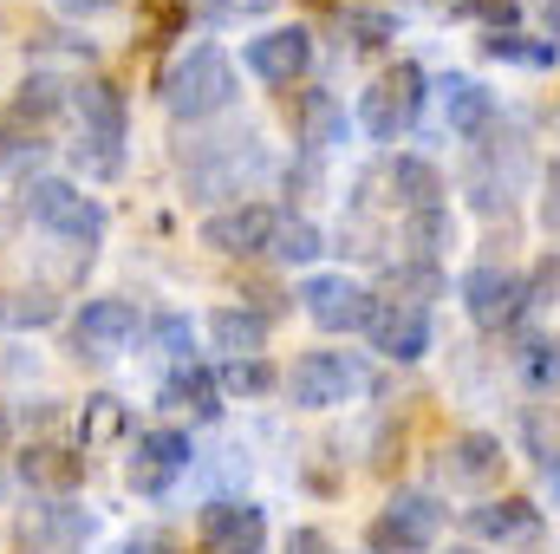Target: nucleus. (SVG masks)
<instances>
[{
    "label": "nucleus",
    "mask_w": 560,
    "mask_h": 554,
    "mask_svg": "<svg viewBox=\"0 0 560 554\" xmlns=\"http://www.w3.org/2000/svg\"><path fill=\"white\" fill-rule=\"evenodd\" d=\"M163 105H170V118H183V125H202V118L229 112V105H235V66H229V53H222V46H189V53L163 72Z\"/></svg>",
    "instance_id": "nucleus-1"
},
{
    "label": "nucleus",
    "mask_w": 560,
    "mask_h": 554,
    "mask_svg": "<svg viewBox=\"0 0 560 554\" xmlns=\"http://www.w3.org/2000/svg\"><path fill=\"white\" fill-rule=\"evenodd\" d=\"M26 216L46 229V235H66V242H79L85 255L98 249V235H105V209H98V196H85L79 183H66V176H39V183H26Z\"/></svg>",
    "instance_id": "nucleus-2"
},
{
    "label": "nucleus",
    "mask_w": 560,
    "mask_h": 554,
    "mask_svg": "<svg viewBox=\"0 0 560 554\" xmlns=\"http://www.w3.org/2000/svg\"><path fill=\"white\" fill-rule=\"evenodd\" d=\"M365 385H372V372H365L359 353H300L293 372L280 379V392H287L300 412H332V405L359 399Z\"/></svg>",
    "instance_id": "nucleus-3"
},
{
    "label": "nucleus",
    "mask_w": 560,
    "mask_h": 554,
    "mask_svg": "<svg viewBox=\"0 0 560 554\" xmlns=\"http://www.w3.org/2000/svg\"><path fill=\"white\" fill-rule=\"evenodd\" d=\"M72 112H79V163L112 176L125 163L118 157V143H125V92L112 79H85V85H72Z\"/></svg>",
    "instance_id": "nucleus-4"
},
{
    "label": "nucleus",
    "mask_w": 560,
    "mask_h": 554,
    "mask_svg": "<svg viewBox=\"0 0 560 554\" xmlns=\"http://www.w3.org/2000/svg\"><path fill=\"white\" fill-rule=\"evenodd\" d=\"M418 112H423V66H411V59H398L392 72H378L359 92V125H365V138H378V143L405 138L418 125Z\"/></svg>",
    "instance_id": "nucleus-5"
},
{
    "label": "nucleus",
    "mask_w": 560,
    "mask_h": 554,
    "mask_svg": "<svg viewBox=\"0 0 560 554\" xmlns=\"http://www.w3.org/2000/svg\"><path fill=\"white\" fill-rule=\"evenodd\" d=\"M443 522H450V509H443L436 489H398V496L385 503V516L372 522V554H423V549H436Z\"/></svg>",
    "instance_id": "nucleus-6"
},
{
    "label": "nucleus",
    "mask_w": 560,
    "mask_h": 554,
    "mask_svg": "<svg viewBox=\"0 0 560 554\" xmlns=\"http://www.w3.org/2000/svg\"><path fill=\"white\" fill-rule=\"evenodd\" d=\"M300 307L319 333H365L378 313V293L352 275H306L300 280Z\"/></svg>",
    "instance_id": "nucleus-7"
},
{
    "label": "nucleus",
    "mask_w": 560,
    "mask_h": 554,
    "mask_svg": "<svg viewBox=\"0 0 560 554\" xmlns=\"http://www.w3.org/2000/svg\"><path fill=\"white\" fill-rule=\"evenodd\" d=\"M463 313L482 333H502V326H515L528 313V280L515 268H502V262H482V268L463 275Z\"/></svg>",
    "instance_id": "nucleus-8"
},
{
    "label": "nucleus",
    "mask_w": 560,
    "mask_h": 554,
    "mask_svg": "<svg viewBox=\"0 0 560 554\" xmlns=\"http://www.w3.org/2000/svg\"><path fill=\"white\" fill-rule=\"evenodd\" d=\"M131 339H138V307L118 300V293L85 300V307L72 313V353H79V359H118Z\"/></svg>",
    "instance_id": "nucleus-9"
},
{
    "label": "nucleus",
    "mask_w": 560,
    "mask_h": 554,
    "mask_svg": "<svg viewBox=\"0 0 560 554\" xmlns=\"http://www.w3.org/2000/svg\"><path fill=\"white\" fill-rule=\"evenodd\" d=\"M85 542H92V516L79 503H39L13 529L20 554H85Z\"/></svg>",
    "instance_id": "nucleus-10"
},
{
    "label": "nucleus",
    "mask_w": 560,
    "mask_h": 554,
    "mask_svg": "<svg viewBox=\"0 0 560 554\" xmlns=\"http://www.w3.org/2000/svg\"><path fill=\"white\" fill-rule=\"evenodd\" d=\"M275 222H280V216L268 209V203H235V209H215V216L202 222V249H215V255H229V262L268 255Z\"/></svg>",
    "instance_id": "nucleus-11"
},
{
    "label": "nucleus",
    "mask_w": 560,
    "mask_h": 554,
    "mask_svg": "<svg viewBox=\"0 0 560 554\" xmlns=\"http://www.w3.org/2000/svg\"><path fill=\"white\" fill-rule=\"evenodd\" d=\"M242 66L261 79V85H293L306 66H313V33L306 26H268L242 46Z\"/></svg>",
    "instance_id": "nucleus-12"
},
{
    "label": "nucleus",
    "mask_w": 560,
    "mask_h": 554,
    "mask_svg": "<svg viewBox=\"0 0 560 554\" xmlns=\"http://www.w3.org/2000/svg\"><path fill=\"white\" fill-rule=\"evenodd\" d=\"M372 346L392 359V366H418L430 353V307H411V300H378L372 313Z\"/></svg>",
    "instance_id": "nucleus-13"
},
{
    "label": "nucleus",
    "mask_w": 560,
    "mask_h": 554,
    "mask_svg": "<svg viewBox=\"0 0 560 554\" xmlns=\"http://www.w3.org/2000/svg\"><path fill=\"white\" fill-rule=\"evenodd\" d=\"M189 457H196V450H189V430H170V424H163V430H143L138 457H131V489H138V496H163V489L189 470Z\"/></svg>",
    "instance_id": "nucleus-14"
},
{
    "label": "nucleus",
    "mask_w": 560,
    "mask_h": 554,
    "mask_svg": "<svg viewBox=\"0 0 560 554\" xmlns=\"http://www.w3.org/2000/svg\"><path fill=\"white\" fill-rule=\"evenodd\" d=\"M196 535H202L209 554H261V542H268V516H261L255 503H209L202 522H196Z\"/></svg>",
    "instance_id": "nucleus-15"
},
{
    "label": "nucleus",
    "mask_w": 560,
    "mask_h": 554,
    "mask_svg": "<svg viewBox=\"0 0 560 554\" xmlns=\"http://www.w3.org/2000/svg\"><path fill=\"white\" fill-rule=\"evenodd\" d=\"M502 437H489V430H463V437H450V450H443V476L456 483V489H489V483H502Z\"/></svg>",
    "instance_id": "nucleus-16"
},
{
    "label": "nucleus",
    "mask_w": 560,
    "mask_h": 554,
    "mask_svg": "<svg viewBox=\"0 0 560 554\" xmlns=\"http://www.w3.org/2000/svg\"><path fill=\"white\" fill-rule=\"evenodd\" d=\"M20 476H26V489H39V496L66 503V496L85 483V457H79V450H66V443H33V450L20 457Z\"/></svg>",
    "instance_id": "nucleus-17"
},
{
    "label": "nucleus",
    "mask_w": 560,
    "mask_h": 554,
    "mask_svg": "<svg viewBox=\"0 0 560 554\" xmlns=\"http://www.w3.org/2000/svg\"><path fill=\"white\" fill-rule=\"evenodd\" d=\"M535 529H541V509L528 496H489L482 509H469V535L476 542H502L509 549V542H528Z\"/></svg>",
    "instance_id": "nucleus-18"
},
{
    "label": "nucleus",
    "mask_w": 560,
    "mask_h": 554,
    "mask_svg": "<svg viewBox=\"0 0 560 554\" xmlns=\"http://www.w3.org/2000/svg\"><path fill=\"white\" fill-rule=\"evenodd\" d=\"M436 92H443V125H450L456 138H482V131L495 125V92H489V85H476V79L456 72V79H443Z\"/></svg>",
    "instance_id": "nucleus-19"
},
{
    "label": "nucleus",
    "mask_w": 560,
    "mask_h": 554,
    "mask_svg": "<svg viewBox=\"0 0 560 554\" xmlns=\"http://www.w3.org/2000/svg\"><path fill=\"white\" fill-rule=\"evenodd\" d=\"M209 339H215V353H229V359H261V346H268V313H261V307H215V313H209Z\"/></svg>",
    "instance_id": "nucleus-20"
},
{
    "label": "nucleus",
    "mask_w": 560,
    "mask_h": 554,
    "mask_svg": "<svg viewBox=\"0 0 560 554\" xmlns=\"http://www.w3.org/2000/svg\"><path fill=\"white\" fill-rule=\"evenodd\" d=\"M163 405H170V412H189L196 424H215V417H222V385H215L209 366H176V372L163 379Z\"/></svg>",
    "instance_id": "nucleus-21"
},
{
    "label": "nucleus",
    "mask_w": 560,
    "mask_h": 554,
    "mask_svg": "<svg viewBox=\"0 0 560 554\" xmlns=\"http://www.w3.org/2000/svg\"><path fill=\"white\" fill-rule=\"evenodd\" d=\"M385 183H392V196L405 203V216H418V209H436V203H443V176H436V163H423V157H398Z\"/></svg>",
    "instance_id": "nucleus-22"
},
{
    "label": "nucleus",
    "mask_w": 560,
    "mask_h": 554,
    "mask_svg": "<svg viewBox=\"0 0 560 554\" xmlns=\"http://www.w3.org/2000/svg\"><path fill=\"white\" fill-rule=\"evenodd\" d=\"M450 242H456V216H450V203L405 216V249H411V262H436Z\"/></svg>",
    "instance_id": "nucleus-23"
},
{
    "label": "nucleus",
    "mask_w": 560,
    "mask_h": 554,
    "mask_svg": "<svg viewBox=\"0 0 560 554\" xmlns=\"http://www.w3.org/2000/svg\"><path fill=\"white\" fill-rule=\"evenodd\" d=\"M319 249H326V235H319L306 216H280V222H275V242H268V255H275V262H293V268H306Z\"/></svg>",
    "instance_id": "nucleus-24"
},
{
    "label": "nucleus",
    "mask_w": 560,
    "mask_h": 554,
    "mask_svg": "<svg viewBox=\"0 0 560 554\" xmlns=\"http://www.w3.org/2000/svg\"><path fill=\"white\" fill-rule=\"evenodd\" d=\"M482 46H489V59H509V66H535V72H548V66L560 59L555 39H528V33H489Z\"/></svg>",
    "instance_id": "nucleus-25"
},
{
    "label": "nucleus",
    "mask_w": 560,
    "mask_h": 554,
    "mask_svg": "<svg viewBox=\"0 0 560 554\" xmlns=\"http://www.w3.org/2000/svg\"><path fill=\"white\" fill-rule=\"evenodd\" d=\"M215 385L235 392V399H268V392L280 385V372L268 366V359H229V366L215 372Z\"/></svg>",
    "instance_id": "nucleus-26"
},
{
    "label": "nucleus",
    "mask_w": 560,
    "mask_h": 554,
    "mask_svg": "<svg viewBox=\"0 0 560 554\" xmlns=\"http://www.w3.org/2000/svg\"><path fill=\"white\" fill-rule=\"evenodd\" d=\"M436 293H443V275H436V262H405V268H392V300L430 307Z\"/></svg>",
    "instance_id": "nucleus-27"
},
{
    "label": "nucleus",
    "mask_w": 560,
    "mask_h": 554,
    "mask_svg": "<svg viewBox=\"0 0 560 554\" xmlns=\"http://www.w3.org/2000/svg\"><path fill=\"white\" fill-rule=\"evenodd\" d=\"M339 26H346L359 46H385V39L398 33V20H392L385 7H346V13H339Z\"/></svg>",
    "instance_id": "nucleus-28"
},
{
    "label": "nucleus",
    "mask_w": 560,
    "mask_h": 554,
    "mask_svg": "<svg viewBox=\"0 0 560 554\" xmlns=\"http://www.w3.org/2000/svg\"><path fill=\"white\" fill-rule=\"evenodd\" d=\"M59 105H66V99H59V85H52V79H26V85H20V99H13V118H20V125H46Z\"/></svg>",
    "instance_id": "nucleus-29"
},
{
    "label": "nucleus",
    "mask_w": 560,
    "mask_h": 554,
    "mask_svg": "<svg viewBox=\"0 0 560 554\" xmlns=\"http://www.w3.org/2000/svg\"><path fill=\"white\" fill-rule=\"evenodd\" d=\"M522 372H528L535 392H560V339H535L522 353Z\"/></svg>",
    "instance_id": "nucleus-30"
},
{
    "label": "nucleus",
    "mask_w": 560,
    "mask_h": 554,
    "mask_svg": "<svg viewBox=\"0 0 560 554\" xmlns=\"http://www.w3.org/2000/svg\"><path fill=\"white\" fill-rule=\"evenodd\" d=\"M150 333H156V346H163L170 359H183V366H189V346H196V326H189L183 313H156V326H150Z\"/></svg>",
    "instance_id": "nucleus-31"
},
{
    "label": "nucleus",
    "mask_w": 560,
    "mask_h": 554,
    "mask_svg": "<svg viewBox=\"0 0 560 554\" xmlns=\"http://www.w3.org/2000/svg\"><path fill=\"white\" fill-rule=\"evenodd\" d=\"M339 125H346V118H339L332 99H313V105H306V143H313V150H326V143L339 138Z\"/></svg>",
    "instance_id": "nucleus-32"
},
{
    "label": "nucleus",
    "mask_w": 560,
    "mask_h": 554,
    "mask_svg": "<svg viewBox=\"0 0 560 554\" xmlns=\"http://www.w3.org/2000/svg\"><path fill=\"white\" fill-rule=\"evenodd\" d=\"M125 554H183V549H176V535H163V529H138V535L125 542Z\"/></svg>",
    "instance_id": "nucleus-33"
},
{
    "label": "nucleus",
    "mask_w": 560,
    "mask_h": 554,
    "mask_svg": "<svg viewBox=\"0 0 560 554\" xmlns=\"http://www.w3.org/2000/svg\"><path fill=\"white\" fill-rule=\"evenodd\" d=\"M555 287H560V268H555V262H541V268H535V280H528V307H541Z\"/></svg>",
    "instance_id": "nucleus-34"
},
{
    "label": "nucleus",
    "mask_w": 560,
    "mask_h": 554,
    "mask_svg": "<svg viewBox=\"0 0 560 554\" xmlns=\"http://www.w3.org/2000/svg\"><path fill=\"white\" fill-rule=\"evenodd\" d=\"M287 554H332V549H326V535H313V529H293Z\"/></svg>",
    "instance_id": "nucleus-35"
},
{
    "label": "nucleus",
    "mask_w": 560,
    "mask_h": 554,
    "mask_svg": "<svg viewBox=\"0 0 560 554\" xmlns=\"http://www.w3.org/2000/svg\"><path fill=\"white\" fill-rule=\"evenodd\" d=\"M541 216H548V229H560V163H555V183H548V209Z\"/></svg>",
    "instance_id": "nucleus-36"
},
{
    "label": "nucleus",
    "mask_w": 560,
    "mask_h": 554,
    "mask_svg": "<svg viewBox=\"0 0 560 554\" xmlns=\"http://www.w3.org/2000/svg\"><path fill=\"white\" fill-rule=\"evenodd\" d=\"M66 13H105V7H118V0H59Z\"/></svg>",
    "instance_id": "nucleus-37"
},
{
    "label": "nucleus",
    "mask_w": 560,
    "mask_h": 554,
    "mask_svg": "<svg viewBox=\"0 0 560 554\" xmlns=\"http://www.w3.org/2000/svg\"><path fill=\"white\" fill-rule=\"evenodd\" d=\"M548 489H555V503H560V457H548Z\"/></svg>",
    "instance_id": "nucleus-38"
},
{
    "label": "nucleus",
    "mask_w": 560,
    "mask_h": 554,
    "mask_svg": "<svg viewBox=\"0 0 560 554\" xmlns=\"http://www.w3.org/2000/svg\"><path fill=\"white\" fill-rule=\"evenodd\" d=\"M548 26L560 33V0H548Z\"/></svg>",
    "instance_id": "nucleus-39"
},
{
    "label": "nucleus",
    "mask_w": 560,
    "mask_h": 554,
    "mask_svg": "<svg viewBox=\"0 0 560 554\" xmlns=\"http://www.w3.org/2000/svg\"><path fill=\"white\" fill-rule=\"evenodd\" d=\"M0 496H7V463H0Z\"/></svg>",
    "instance_id": "nucleus-40"
},
{
    "label": "nucleus",
    "mask_w": 560,
    "mask_h": 554,
    "mask_svg": "<svg viewBox=\"0 0 560 554\" xmlns=\"http://www.w3.org/2000/svg\"><path fill=\"white\" fill-rule=\"evenodd\" d=\"M443 554H482V549H443Z\"/></svg>",
    "instance_id": "nucleus-41"
}]
</instances>
